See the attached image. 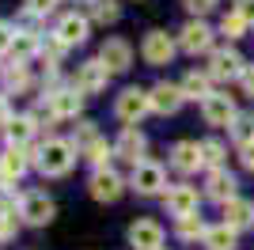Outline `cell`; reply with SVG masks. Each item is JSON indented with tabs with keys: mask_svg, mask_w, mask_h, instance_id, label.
<instances>
[{
	"mask_svg": "<svg viewBox=\"0 0 254 250\" xmlns=\"http://www.w3.org/2000/svg\"><path fill=\"white\" fill-rule=\"evenodd\" d=\"M34 163H38V171H42L46 178H61L72 171L76 163V144L72 140H46L38 152H34Z\"/></svg>",
	"mask_w": 254,
	"mask_h": 250,
	"instance_id": "obj_1",
	"label": "cell"
},
{
	"mask_svg": "<svg viewBox=\"0 0 254 250\" xmlns=\"http://www.w3.org/2000/svg\"><path fill=\"white\" fill-rule=\"evenodd\" d=\"M129 186L137 189L140 197H156V193H167V175H163V167H159V163L140 159V163H133Z\"/></svg>",
	"mask_w": 254,
	"mask_h": 250,
	"instance_id": "obj_2",
	"label": "cell"
},
{
	"mask_svg": "<svg viewBox=\"0 0 254 250\" xmlns=\"http://www.w3.org/2000/svg\"><path fill=\"white\" fill-rule=\"evenodd\" d=\"M53 197H46L42 189H31V193H23L19 197V220L23 224H31V228H46L53 220Z\"/></svg>",
	"mask_w": 254,
	"mask_h": 250,
	"instance_id": "obj_3",
	"label": "cell"
},
{
	"mask_svg": "<svg viewBox=\"0 0 254 250\" xmlns=\"http://www.w3.org/2000/svg\"><path fill=\"white\" fill-rule=\"evenodd\" d=\"M148 110H152V99H148L144 87H126V91L118 95V103H114V114L122 118L126 125H137Z\"/></svg>",
	"mask_w": 254,
	"mask_h": 250,
	"instance_id": "obj_4",
	"label": "cell"
},
{
	"mask_svg": "<svg viewBox=\"0 0 254 250\" xmlns=\"http://www.w3.org/2000/svg\"><path fill=\"white\" fill-rule=\"evenodd\" d=\"M110 76H114V72H110V68H106V64L95 57V61H84L80 68H76L72 87H76L80 95H99V91L106 87V80H110Z\"/></svg>",
	"mask_w": 254,
	"mask_h": 250,
	"instance_id": "obj_5",
	"label": "cell"
},
{
	"mask_svg": "<svg viewBox=\"0 0 254 250\" xmlns=\"http://www.w3.org/2000/svg\"><path fill=\"white\" fill-rule=\"evenodd\" d=\"M201 114H205V122L216 125V129H232L235 118H239V110H235V103L228 99V95L212 91L209 99H201Z\"/></svg>",
	"mask_w": 254,
	"mask_h": 250,
	"instance_id": "obj_6",
	"label": "cell"
},
{
	"mask_svg": "<svg viewBox=\"0 0 254 250\" xmlns=\"http://www.w3.org/2000/svg\"><path fill=\"white\" fill-rule=\"evenodd\" d=\"M175 38H171L167 31H148L144 34V42H140V57L148 64H171V57H175Z\"/></svg>",
	"mask_w": 254,
	"mask_h": 250,
	"instance_id": "obj_7",
	"label": "cell"
},
{
	"mask_svg": "<svg viewBox=\"0 0 254 250\" xmlns=\"http://www.w3.org/2000/svg\"><path fill=\"white\" fill-rule=\"evenodd\" d=\"M87 189H91V197H95V201H103V205H114V201L122 197L126 182H122V175H114L110 167H103V171H95V175H91Z\"/></svg>",
	"mask_w": 254,
	"mask_h": 250,
	"instance_id": "obj_8",
	"label": "cell"
},
{
	"mask_svg": "<svg viewBox=\"0 0 254 250\" xmlns=\"http://www.w3.org/2000/svg\"><path fill=\"white\" fill-rule=\"evenodd\" d=\"M243 57H239V50H232V46H228V50H216L209 57V76L212 80H235V76H243Z\"/></svg>",
	"mask_w": 254,
	"mask_h": 250,
	"instance_id": "obj_9",
	"label": "cell"
},
{
	"mask_svg": "<svg viewBox=\"0 0 254 250\" xmlns=\"http://www.w3.org/2000/svg\"><path fill=\"white\" fill-rule=\"evenodd\" d=\"M99 61H103L110 72H126L129 64H133V50H129L126 38H106L103 50H99Z\"/></svg>",
	"mask_w": 254,
	"mask_h": 250,
	"instance_id": "obj_10",
	"label": "cell"
},
{
	"mask_svg": "<svg viewBox=\"0 0 254 250\" xmlns=\"http://www.w3.org/2000/svg\"><path fill=\"white\" fill-rule=\"evenodd\" d=\"M163 205H167L171 216H190V212H197L201 197H197L193 186H171L167 193H163Z\"/></svg>",
	"mask_w": 254,
	"mask_h": 250,
	"instance_id": "obj_11",
	"label": "cell"
},
{
	"mask_svg": "<svg viewBox=\"0 0 254 250\" xmlns=\"http://www.w3.org/2000/svg\"><path fill=\"white\" fill-rule=\"evenodd\" d=\"M129 247L133 250H159L163 247V228L156 220H137L129 228Z\"/></svg>",
	"mask_w": 254,
	"mask_h": 250,
	"instance_id": "obj_12",
	"label": "cell"
},
{
	"mask_svg": "<svg viewBox=\"0 0 254 250\" xmlns=\"http://www.w3.org/2000/svg\"><path fill=\"white\" fill-rule=\"evenodd\" d=\"M148 99H152V110H156V114H179V106L186 103V95H182L179 83H156L148 91Z\"/></svg>",
	"mask_w": 254,
	"mask_h": 250,
	"instance_id": "obj_13",
	"label": "cell"
},
{
	"mask_svg": "<svg viewBox=\"0 0 254 250\" xmlns=\"http://www.w3.org/2000/svg\"><path fill=\"white\" fill-rule=\"evenodd\" d=\"M31 167V156H23V148H4L0 152V182L4 186H15Z\"/></svg>",
	"mask_w": 254,
	"mask_h": 250,
	"instance_id": "obj_14",
	"label": "cell"
},
{
	"mask_svg": "<svg viewBox=\"0 0 254 250\" xmlns=\"http://www.w3.org/2000/svg\"><path fill=\"white\" fill-rule=\"evenodd\" d=\"M144 148H148V136L140 133L137 125H126L122 136H118V144H114V152L122 159H129V163H140V159H144Z\"/></svg>",
	"mask_w": 254,
	"mask_h": 250,
	"instance_id": "obj_15",
	"label": "cell"
},
{
	"mask_svg": "<svg viewBox=\"0 0 254 250\" xmlns=\"http://www.w3.org/2000/svg\"><path fill=\"white\" fill-rule=\"evenodd\" d=\"M46 99H50V106H53V114H57V122H61V118H76L80 110H84V95L76 91V87H53Z\"/></svg>",
	"mask_w": 254,
	"mask_h": 250,
	"instance_id": "obj_16",
	"label": "cell"
},
{
	"mask_svg": "<svg viewBox=\"0 0 254 250\" xmlns=\"http://www.w3.org/2000/svg\"><path fill=\"white\" fill-rule=\"evenodd\" d=\"M171 167H175V171H182V175H193L197 167H205L201 144H197V140H179V144L171 148Z\"/></svg>",
	"mask_w": 254,
	"mask_h": 250,
	"instance_id": "obj_17",
	"label": "cell"
},
{
	"mask_svg": "<svg viewBox=\"0 0 254 250\" xmlns=\"http://www.w3.org/2000/svg\"><path fill=\"white\" fill-rule=\"evenodd\" d=\"M179 46H182L186 53H205V50H212V31L205 27L201 19H190V23L179 31Z\"/></svg>",
	"mask_w": 254,
	"mask_h": 250,
	"instance_id": "obj_18",
	"label": "cell"
},
{
	"mask_svg": "<svg viewBox=\"0 0 254 250\" xmlns=\"http://www.w3.org/2000/svg\"><path fill=\"white\" fill-rule=\"evenodd\" d=\"M57 38L64 42V46H80V42H87V15H76V11H68V15H61L57 19Z\"/></svg>",
	"mask_w": 254,
	"mask_h": 250,
	"instance_id": "obj_19",
	"label": "cell"
},
{
	"mask_svg": "<svg viewBox=\"0 0 254 250\" xmlns=\"http://www.w3.org/2000/svg\"><path fill=\"white\" fill-rule=\"evenodd\" d=\"M224 224H228V228H235V231L254 228V201H247V197H232L228 205H224Z\"/></svg>",
	"mask_w": 254,
	"mask_h": 250,
	"instance_id": "obj_20",
	"label": "cell"
},
{
	"mask_svg": "<svg viewBox=\"0 0 254 250\" xmlns=\"http://www.w3.org/2000/svg\"><path fill=\"white\" fill-rule=\"evenodd\" d=\"M235 189H239V182H235V175H228V171H212L209 182H205V193H209L212 201H220V205H228V201L235 197Z\"/></svg>",
	"mask_w": 254,
	"mask_h": 250,
	"instance_id": "obj_21",
	"label": "cell"
},
{
	"mask_svg": "<svg viewBox=\"0 0 254 250\" xmlns=\"http://www.w3.org/2000/svg\"><path fill=\"white\" fill-rule=\"evenodd\" d=\"M34 114H23V118H11L8 129H4V136H8V148H27L34 140Z\"/></svg>",
	"mask_w": 254,
	"mask_h": 250,
	"instance_id": "obj_22",
	"label": "cell"
},
{
	"mask_svg": "<svg viewBox=\"0 0 254 250\" xmlns=\"http://www.w3.org/2000/svg\"><path fill=\"white\" fill-rule=\"evenodd\" d=\"M34 53H42V42H38V34H34V31H15V42H11V61L27 64Z\"/></svg>",
	"mask_w": 254,
	"mask_h": 250,
	"instance_id": "obj_23",
	"label": "cell"
},
{
	"mask_svg": "<svg viewBox=\"0 0 254 250\" xmlns=\"http://www.w3.org/2000/svg\"><path fill=\"white\" fill-rule=\"evenodd\" d=\"M205 220H201V212H190V216H175V235H179L182 243H197V239H205Z\"/></svg>",
	"mask_w": 254,
	"mask_h": 250,
	"instance_id": "obj_24",
	"label": "cell"
},
{
	"mask_svg": "<svg viewBox=\"0 0 254 250\" xmlns=\"http://www.w3.org/2000/svg\"><path fill=\"white\" fill-rule=\"evenodd\" d=\"M179 87H182L186 99H209V95H212V76L209 72H186Z\"/></svg>",
	"mask_w": 254,
	"mask_h": 250,
	"instance_id": "obj_25",
	"label": "cell"
},
{
	"mask_svg": "<svg viewBox=\"0 0 254 250\" xmlns=\"http://www.w3.org/2000/svg\"><path fill=\"white\" fill-rule=\"evenodd\" d=\"M235 235H239V231L235 228H228V224H216V228H209L205 231V247L209 250H235Z\"/></svg>",
	"mask_w": 254,
	"mask_h": 250,
	"instance_id": "obj_26",
	"label": "cell"
},
{
	"mask_svg": "<svg viewBox=\"0 0 254 250\" xmlns=\"http://www.w3.org/2000/svg\"><path fill=\"white\" fill-rule=\"evenodd\" d=\"M84 156L91 159V163H95V171H103V167H110V159H114L118 152H114V144H106L103 136H99V140H95V144H91V148H87Z\"/></svg>",
	"mask_w": 254,
	"mask_h": 250,
	"instance_id": "obj_27",
	"label": "cell"
},
{
	"mask_svg": "<svg viewBox=\"0 0 254 250\" xmlns=\"http://www.w3.org/2000/svg\"><path fill=\"white\" fill-rule=\"evenodd\" d=\"M247 27H251V23H247V19H243V15H239L235 8H228V11H224L220 31L228 34V38H243V34H247Z\"/></svg>",
	"mask_w": 254,
	"mask_h": 250,
	"instance_id": "obj_28",
	"label": "cell"
},
{
	"mask_svg": "<svg viewBox=\"0 0 254 250\" xmlns=\"http://www.w3.org/2000/svg\"><path fill=\"white\" fill-rule=\"evenodd\" d=\"M99 140V129H95V122H80L76 125V133H72V144H76V152H87V148Z\"/></svg>",
	"mask_w": 254,
	"mask_h": 250,
	"instance_id": "obj_29",
	"label": "cell"
},
{
	"mask_svg": "<svg viewBox=\"0 0 254 250\" xmlns=\"http://www.w3.org/2000/svg\"><path fill=\"white\" fill-rule=\"evenodd\" d=\"M118 15H122L118 0H91V19L95 23H114Z\"/></svg>",
	"mask_w": 254,
	"mask_h": 250,
	"instance_id": "obj_30",
	"label": "cell"
},
{
	"mask_svg": "<svg viewBox=\"0 0 254 250\" xmlns=\"http://www.w3.org/2000/svg\"><path fill=\"white\" fill-rule=\"evenodd\" d=\"M201 159L209 171H220L224 167V144L220 140H201Z\"/></svg>",
	"mask_w": 254,
	"mask_h": 250,
	"instance_id": "obj_31",
	"label": "cell"
},
{
	"mask_svg": "<svg viewBox=\"0 0 254 250\" xmlns=\"http://www.w3.org/2000/svg\"><path fill=\"white\" fill-rule=\"evenodd\" d=\"M4 83H8V91H27V83H31V76H27V64L11 61V68L4 72Z\"/></svg>",
	"mask_w": 254,
	"mask_h": 250,
	"instance_id": "obj_32",
	"label": "cell"
},
{
	"mask_svg": "<svg viewBox=\"0 0 254 250\" xmlns=\"http://www.w3.org/2000/svg\"><path fill=\"white\" fill-rule=\"evenodd\" d=\"M19 231V208H0V243L15 239Z\"/></svg>",
	"mask_w": 254,
	"mask_h": 250,
	"instance_id": "obj_33",
	"label": "cell"
},
{
	"mask_svg": "<svg viewBox=\"0 0 254 250\" xmlns=\"http://www.w3.org/2000/svg\"><path fill=\"white\" fill-rule=\"evenodd\" d=\"M232 136L239 140V148L251 144V140H254V118L251 114H239V118H235V125H232Z\"/></svg>",
	"mask_w": 254,
	"mask_h": 250,
	"instance_id": "obj_34",
	"label": "cell"
},
{
	"mask_svg": "<svg viewBox=\"0 0 254 250\" xmlns=\"http://www.w3.org/2000/svg\"><path fill=\"white\" fill-rule=\"evenodd\" d=\"M57 8V0H27V15H50Z\"/></svg>",
	"mask_w": 254,
	"mask_h": 250,
	"instance_id": "obj_35",
	"label": "cell"
},
{
	"mask_svg": "<svg viewBox=\"0 0 254 250\" xmlns=\"http://www.w3.org/2000/svg\"><path fill=\"white\" fill-rule=\"evenodd\" d=\"M11 42H15V27L0 19V53H11Z\"/></svg>",
	"mask_w": 254,
	"mask_h": 250,
	"instance_id": "obj_36",
	"label": "cell"
},
{
	"mask_svg": "<svg viewBox=\"0 0 254 250\" xmlns=\"http://www.w3.org/2000/svg\"><path fill=\"white\" fill-rule=\"evenodd\" d=\"M186 8H190L193 15H205V11L216 8V0H186Z\"/></svg>",
	"mask_w": 254,
	"mask_h": 250,
	"instance_id": "obj_37",
	"label": "cell"
},
{
	"mask_svg": "<svg viewBox=\"0 0 254 250\" xmlns=\"http://www.w3.org/2000/svg\"><path fill=\"white\" fill-rule=\"evenodd\" d=\"M239 163H243L247 171L254 175V140H251V144H243V148H239Z\"/></svg>",
	"mask_w": 254,
	"mask_h": 250,
	"instance_id": "obj_38",
	"label": "cell"
},
{
	"mask_svg": "<svg viewBox=\"0 0 254 250\" xmlns=\"http://www.w3.org/2000/svg\"><path fill=\"white\" fill-rule=\"evenodd\" d=\"M239 83H243V91H247V95H254V64H247V68H243Z\"/></svg>",
	"mask_w": 254,
	"mask_h": 250,
	"instance_id": "obj_39",
	"label": "cell"
},
{
	"mask_svg": "<svg viewBox=\"0 0 254 250\" xmlns=\"http://www.w3.org/2000/svg\"><path fill=\"white\" fill-rule=\"evenodd\" d=\"M235 11H239L247 23H254V0H239V4H235Z\"/></svg>",
	"mask_w": 254,
	"mask_h": 250,
	"instance_id": "obj_40",
	"label": "cell"
},
{
	"mask_svg": "<svg viewBox=\"0 0 254 250\" xmlns=\"http://www.w3.org/2000/svg\"><path fill=\"white\" fill-rule=\"evenodd\" d=\"M8 122H11V110H8V99L0 95V129H8Z\"/></svg>",
	"mask_w": 254,
	"mask_h": 250,
	"instance_id": "obj_41",
	"label": "cell"
},
{
	"mask_svg": "<svg viewBox=\"0 0 254 250\" xmlns=\"http://www.w3.org/2000/svg\"><path fill=\"white\" fill-rule=\"evenodd\" d=\"M76 4H91V0H76Z\"/></svg>",
	"mask_w": 254,
	"mask_h": 250,
	"instance_id": "obj_42",
	"label": "cell"
}]
</instances>
